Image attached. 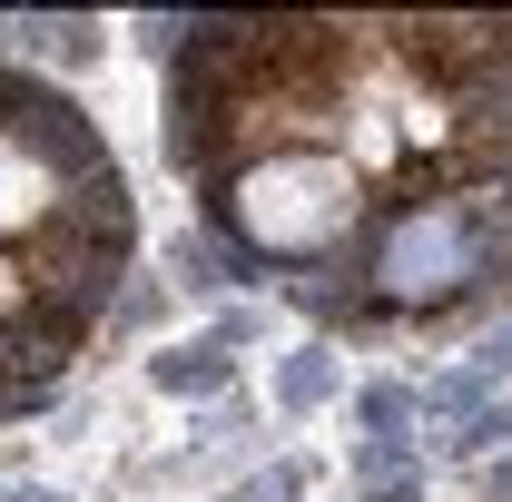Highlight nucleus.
<instances>
[{"instance_id":"f257e3e1","label":"nucleus","mask_w":512,"mask_h":502,"mask_svg":"<svg viewBox=\"0 0 512 502\" xmlns=\"http://www.w3.org/2000/svg\"><path fill=\"white\" fill-rule=\"evenodd\" d=\"M168 168L325 335H444L512 296V10H207L168 30Z\"/></svg>"},{"instance_id":"f03ea898","label":"nucleus","mask_w":512,"mask_h":502,"mask_svg":"<svg viewBox=\"0 0 512 502\" xmlns=\"http://www.w3.org/2000/svg\"><path fill=\"white\" fill-rule=\"evenodd\" d=\"M138 266V197L109 128L30 60H0V424L40 414Z\"/></svg>"}]
</instances>
